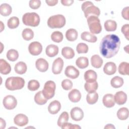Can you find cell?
<instances>
[{
	"label": "cell",
	"mask_w": 129,
	"mask_h": 129,
	"mask_svg": "<svg viewBox=\"0 0 129 129\" xmlns=\"http://www.w3.org/2000/svg\"><path fill=\"white\" fill-rule=\"evenodd\" d=\"M120 45V39L117 35H107L101 41L99 47L100 53L105 58H111L117 53Z\"/></svg>",
	"instance_id": "obj_1"
},
{
	"label": "cell",
	"mask_w": 129,
	"mask_h": 129,
	"mask_svg": "<svg viewBox=\"0 0 129 129\" xmlns=\"http://www.w3.org/2000/svg\"><path fill=\"white\" fill-rule=\"evenodd\" d=\"M25 80L19 77H11L7 79L5 82L6 88L11 91L20 90L25 85Z\"/></svg>",
	"instance_id": "obj_2"
},
{
	"label": "cell",
	"mask_w": 129,
	"mask_h": 129,
	"mask_svg": "<svg viewBox=\"0 0 129 129\" xmlns=\"http://www.w3.org/2000/svg\"><path fill=\"white\" fill-rule=\"evenodd\" d=\"M82 10L84 12L85 17L87 19L91 16L98 17L100 14L99 9L94 6L93 3L90 1H86L84 2L82 5Z\"/></svg>",
	"instance_id": "obj_3"
},
{
	"label": "cell",
	"mask_w": 129,
	"mask_h": 129,
	"mask_svg": "<svg viewBox=\"0 0 129 129\" xmlns=\"http://www.w3.org/2000/svg\"><path fill=\"white\" fill-rule=\"evenodd\" d=\"M66 18L62 15L58 14L50 16L47 22V25L52 29L61 28L66 24Z\"/></svg>",
	"instance_id": "obj_4"
},
{
	"label": "cell",
	"mask_w": 129,
	"mask_h": 129,
	"mask_svg": "<svg viewBox=\"0 0 129 129\" xmlns=\"http://www.w3.org/2000/svg\"><path fill=\"white\" fill-rule=\"evenodd\" d=\"M39 16L36 13H25L22 17V21L24 25L32 27H36L40 23Z\"/></svg>",
	"instance_id": "obj_5"
},
{
	"label": "cell",
	"mask_w": 129,
	"mask_h": 129,
	"mask_svg": "<svg viewBox=\"0 0 129 129\" xmlns=\"http://www.w3.org/2000/svg\"><path fill=\"white\" fill-rule=\"evenodd\" d=\"M87 23L92 34H99L102 31V26L100 24V20L98 17L94 16H91L87 19Z\"/></svg>",
	"instance_id": "obj_6"
},
{
	"label": "cell",
	"mask_w": 129,
	"mask_h": 129,
	"mask_svg": "<svg viewBox=\"0 0 129 129\" xmlns=\"http://www.w3.org/2000/svg\"><path fill=\"white\" fill-rule=\"evenodd\" d=\"M55 89V83L52 81H48L45 83L43 90L42 91L43 95L47 100L50 99L54 96Z\"/></svg>",
	"instance_id": "obj_7"
},
{
	"label": "cell",
	"mask_w": 129,
	"mask_h": 129,
	"mask_svg": "<svg viewBox=\"0 0 129 129\" xmlns=\"http://www.w3.org/2000/svg\"><path fill=\"white\" fill-rule=\"evenodd\" d=\"M3 103L6 109L8 110H12L16 107L17 105V101L14 96L9 95L4 97Z\"/></svg>",
	"instance_id": "obj_8"
},
{
	"label": "cell",
	"mask_w": 129,
	"mask_h": 129,
	"mask_svg": "<svg viewBox=\"0 0 129 129\" xmlns=\"http://www.w3.org/2000/svg\"><path fill=\"white\" fill-rule=\"evenodd\" d=\"M28 50L32 55H38L42 51V46L41 44L38 41H34L30 43L28 46Z\"/></svg>",
	"instance_id": "obj_9"
},
{
	"label": "cell",
	"mask_w": 129,
	"mask_h": 129,
	"mask_svg": "<svg viewBox=\"0 0 129 129\" xmlns=\"http://www.w3.org/2000/svg\"><path fill=\"white\" fill-rule=\"evenodd\" d=\"M63 61L60 57L56 58L53 62L52 66V72L55 75L59 74L63 67Z\"/></svg>",
	"instance_id": "obj_10"
},
{
	"label": "cell",
	"mask_w": 129,
	"mask_h": 129,
	"mask_svg": "<svg viewBox=\"0 0 129 129\" xmlns=\"http://www.w3.org/2000/svg\"><path fill=\"white\" fill-rule=\"evenodd\" d=\"M70 114L72 119L77 121L82 120L84 117L83 111L79 107L73 108L71 110Z\"/></svg>",
	"instance_id": "obj_11"
},
{
	"label": "cell",
	"mask_w": 129,
	"mask_h": 129,
	"mask_svg": "<svg viewBox=\"0 0 129 129\" xmlns=\"http://www.w3.org/2000/svg\"><path fill=\"white\" fill-rule=\"evenodd\" d=\"M65 75L71 79H75L77 78L79 75V71L73 66H68L64 71Z\"/></svg>",
	"instance_id": "obj_12"
},
{
	"label": "cell",
	"mask_w": 129,
	"mask_h": 129,
	"mask_svg": "<svg viewBox=\"0 0 129 129\" xmlns=\"http://www.w3.org/2000/svg\"><path fill=\"white\" fill-rule=\"evenodd\" d=\"M28 117L22 113L18 114L14 118V122L15 124L19 126H23L27 125L28 123Z\"/></svg>",
	"instance_id": "obj_13"
},
{
	"label": "cell",
	"mask_w": 129,
	"mask_h": 129,
	"mask_svg": "<svg viewBox=\"0 0 129 129\" xmlns=\"http://www.w3.org/2000/svg\"><path fill=\"white\" fill-rule=\"evenodd\" d=\"M36 69L41 72H45L47 71L49 64L47 60L43 58H39L35 61Z\"/></svg>",
	"instance_id": "obj_14"
},
{
	"label": "cell",
	"mask_w": 129,
	"mask_h": 129,
	"mask_svg": "<svg viewBox=\"0 0 129 129\" xmlns=\"http://www.w3.org/2000/svg\"><path fill=\"white\" fill-rule=\"evenodd\" d=\"M114 100L118 105H123L126 102L127 95L122 91H118L115 94L114 96Z\"/></svg>",
	"instance_id": "obj_15"
},
{
	"label": "cell",
	"mask_w": 129,
	"mask_h": 129,
	"mask_svg": "<svg viewBox=\"0 0 129 129\" xmlns=\"http://www.w3.org/2000/svg\"><path fill=\"white\" fill-rule=\"evenodd\" d=\"M116 66L113 62H106L103 67V72L108 75H112L115 73L116 71Z\"/></svg>",
	"instance_id": "obj_16"
},
{
	"label": "cell",
	"mask_w": 129,
	"mask_h": 129,
	"mask_svg": "<svg viewBox=\"0 0 129 129\" xmlns=\"http://www.w3.org/2000/svg\"><path fill=\"white\" fill-rule=\"evenodd\" d=\"M61 104L57 100H53L51 102L48 107V111L51 114H55L60 110Z\"/></svg>",
	"instance_id": "obj_17"
},
{
	"label": "cell",
	"mask_w": 129,
	"mask_h": 129,
	"mask_svg": "<svg viewBox=\"0 0 129 129\" xmlns=\"http://www.w3.org/2000/svg\"><path fill=\"white\" fill-rule=\"evenodd\" d=\"M102 102L103 105L107 108L113 107L115 105L114 96L111 94H105L103 97Z\"/></svg>",
	"instance_id": "obj_18"
},
{
	"label": "cell",
	"mask_w": 129,
	"mask_h": 129,
	"mask_svg": "<svg viewBox=\"0 0 129 129\" xmlns=\"http://www.w3.org/2000/svg\"><path fill=\"white\" fill-rule=\"evenodd\" d=\"M68 97L71 102L74 103L78 102L81 98V94L79 90L74 89L69 93Z\"/></svg>",
	"instance_id": "obj_19"
},
{
	"label": "cell",
	"mask_w": 129,
	"mask_h": 129,
	"mask_svg": "<svg viewBox=\"0 0 129 129\" xmlns=\"http://www.w3.org/2000/svg\"><path fill=\"white\" fill-rule=\"evenodd\" d=\"M84 79L86 82L92 83L96 81L97 78V73L92 70H89L84 73Z\"/></svg>",
	"instance_id": "obj_20"
},
{
	"label": "cell",
	"mask_w": 129,
	"mask_h": 129,
	"mask_svg": "<svg viewBox=\"0 0 129 129\" xmlns=\"http://www.w3.org/2000/svg\"><path fill=\"white\" fill-rule=\"evenodd\" d=\"M11 71L10 64L5 59H0V72L2 74L7 75Z\"/></svg>",
	"instance_id": "obj_21"
},
{
	"label": "cell",
	"mask_w": 129,
	"mask_h": 129,
	"mask_svg": "<svg viewBox=\"0 0 129 129\" xmlns=\"http://www.w3.org/2000/svg\"><path fill=\"white\" fill-rule=\"evenodd\" d=\"M58 47L57 45L54 44H49L47 46L45 49L46 55L50 57L56 56L58 53Z\"/></svg>",
	"instance_id": "obj_22"
},
{
	"label": "cell",
	"mask_w": 129,
	"mask_h": 129,
	"mask_svg": "<svg viewBox=\"0 0 129 129\" xmlns=\"http://www.w3.org/2000/svg\"><path fill=\"white\" fill-rule=\"evenodd\" d=\"M81 37L83 40L92 43L96 42L97 40V38L95 35L87 31L83 32L81 34Z\"/></svg>",
	"instance_id": "obj_23"
},
{
	"label": "cell",
	"mask_w": 129,
	"mask_h": 129,
	"mask_svg": "<svg viewBox=\"0 0 129 129\" xmlns=\"http://www.w3.org/2000/svg\"><path fill=\"white\" fill-rule=\"evenodd\" d=\"M102 58L97 54L93 55L91 58V62L92 67L95 68H100L103 64Z\"/></svg>",
	"instance_id": "obj_24"
},
{
	"label": "cell",
	"mask_w": 129,
	"mask_h": 129,
	"mask_svg": "<svg viewBox=\"0 0 129 129\" xmlns=\"http://www.w3.org/2000/svg\"><path fill=\"white\" fill-rule=\"evenodd\" d=\"M61 54L66 59H72L75 56V52L74 49L71 47L66 46L62 48Z\"/></svg>",
	"instance_id": "obj_25"
},
{
	"label": "cell",
	"mask_w": 129,
	"mask_h": 129,
	"mask_svg": "<svg viewBox=\"0 0 129 129\" xmlns=\"http://www.w3.org/2000/svg\"><path fill=\"white\" fill-rule=\"evenodd\" d=\"M27 69V67L26 64L23 61H19L17 62L14 67L15 71L16 73L20 75H22L25 74Z\"/></svg>",
	"instance_id": "obj_26"
},
{
	"label": "cell",
	"mask_w": 129,
	"mask_h": 129,
	"mask_svg": "<svg viewBox=\"0 0 129 129\" xmlns=\"http://www.w3.org/2000/svg\"><path fill=\"white\" fill-rule=\"evenodd\" d=\"M78 32L75 29H69L66 32V37L69 41H74L78 38Z\"/></svg>",
	"instance_id": "obj_27"
},
{
	"label": "cell",
	"mask_w": 129,
	"mask_h": 129,
	"mask_svg": "<svg viewBox=\"0 0 129 129\" xmlns=\"http://www.w3.org/2000/svg\"><path fill=\"white\" fill-rule=\"evenodd\" d=\"M12 11V8L11 6L7 3L2 4L0 6V14L3 16L6 17L10 15Z\"/></svg>",
	"instance_id": "obj_28"
},
{
	"label": "cell",
	"mask_w": 129,
	"mask_h": 129,
	"mask_svg": "<svg viewBox=\"0 0 129 129\" xmlns=\"http://www.w3.org/2000/svg\"><path fill=\"white\" fill-rule=\"evenodd\" d=\"M76 64L77 66L81 69L86 68L89 65L88 58L86 57H79L76 60Z\"/></svg>",
	"instance_id": "obj_29"
},
{
	"label": "cell",
	"mask_w": 129,
	"mask_h": 129,
	"mask_svg": "<svg viewBox=\"0 0 129 129\" xmlns=\"http://www.w3.org/2000/svg\"><path fill=\"white\" fill-rule=\"evenodd\" d=\"M34 101L38 105H42L47 102V99L43 95L42 91H40L35 94L34 96Z\"/></svg>",
	"instance_id": "obj_30"
},
{
	"label": "cell",
	"mask_w": 129,
	"mask_h": 129,
	"mask_svg": "<svg viewBox=\"0 0 129 129\" xmlns=\"http://www.w3.org/2000/svg\"><path fill=\"white\" fill-rule=\"evenodd\" d=\"M104 26L105 30L107 31H114L117 28V23L115 21L108 20L105 22Z\"/></svg>",
	"instance_id": "obj_31"
},
{
	"label": "cell",
	"mask_w": 129,
	"mask_h": 129,
	"mask_svg": "<svg viewBox=\"0 0 129 129\" xmlns=\"http://www.w3.org/2000/svg\"><path fill=\"white\" fill-rule=\"evenodd\" d=\"M123 79L119 76L114 77L110 81L111 86L114 88H118L121 87L123 85Z\"/></svg>",
	"instance_id": "obj_32"
},
{
	"label": "cell",
	"mask_w": 129,
	"mask_h": 129,
	"mask_svg": "<svg viewBox=\"0 0 129 129\" xmlns=\"http://www.w3.org/2000/svg\"><path fill=\"white\" fill-rule=\"evenodd\" d=\"M98 97V94L96 91L89 92L87 95L86 101L89 104H94L97 102Z\"/></svg>",
	"instance_id": "obj_33"
},
{
	"label": "cell",
	"mask_w": 129,
	"mask_h": 129,
	"mask_svg": "<svg viewBox=\"0 0 129 129\" xmlns=\"http://www.w3.org/2000/svg\"><path fill=\"white\" fill-rule=\"evenodd\" d=\"M129 111L126 107H122L119 109L117 112V116L118 118L121 120L126 119L128 117Z\"/></svg>",
	"instance_id": "obj_34"
},
{
	"label": "cell",
	"mask_w": 129,
	"mask_h": 129,
	"mask_svg": "<svg viewBox=\"0 0 129 129\" xmlns=\"http://www.w3.org/2000/svg\"><path fill=\"white\" fill-rule=\"evenodd\" d=\"M118 73L122 75H128L129 74V63L127 62H122L118 66Z\"/></svg>",
	"instance_id": "obj_35"
},
{
	"label": "cell",
	"mask_w": 129,
	"mask_h": 129,
	"mask_svg": "<svg viewBox=\"0 0 129 129\" xmlns=\"http://www.w3.org/2000/svg\"><path fill=\"white\" fill-rule=\"evenodd\" d=\"M19 57V53L17 50L14 49H11L8 51L7 53V59L11 61H16Z\"/></svg>",
	"instance_id": "obj_36"
},
{
	"label": "cell",
	"mask_w": 129,
	"mask_h": 129,
	"mask_svg": "<svg viewBox=\"0 0 129 129\" xmlns=\"http://www.w3.org/2000/svg\"><path fill=\"white\" fill-rule=\"evenodd\" d=\"M98 87V83L96 81H95L92 83L86 82V83L84 85L85 89L88 93L96 91V90H97Z\"/></svg>",
	"instance_id": "obj_37"
},
{
	"label": "cell",
	"mask_w": 129,
	"mask_h": 129,
	"mask_svg": "<svg viewBox=\"0 0 129 129\" xmlns=\"http://www.w3.org/2000/svg\"><path fill=\"white\" fill-rule=\"evenodd\" d=\"M19 25V19L17 17H11L7 22L8 27L10 29H15Z\"/></svg>",
	"instance_id": "obj_38"
},
{
	"label": "cell",
	"mask_w": 129,
	"mask_h": 129,
	"mask_svg": "<svg viewBox=\"0 0 129 129\" xmlns=\"http://www.w3.org/2000/svg\"><path fill=\"white\" fill-rule=\"evenodd\" d=\"M22 36L25 40L29 41L33 38L34 32L30 28H25L22 31Z\"/></svg>",
	"instance_id": "obj_39"
},
{
	"label": "cell",
	"mask_w": 129,
	"mask_h": 129,
	"mask_svg": "<svg viewBox=\"0 0 129 129\" xmlns=\"http://www.w3.org/2000/svg\"><path fill=\"white\" fill-rule=\"evenodd\" d=\"M69 119V113L67 111H63L59 115V117L57 120V125L59 127L61 126L66 122H67Z\"/></svg>",
	"instance_id": "obj_40"
},
{
	"label": "cell",
	"mask_w": 129,
	"mask_h": 129,
	"mask_svg": "<svg viewBox=\"0 0 129 129\" xmlns=\"http://www.w3.org/2000/svg\"><path fill=\"white\" fill-rule=\"evenodd\" d=\"M63 34L62 33L58 31H55L52 33L51 34V40L56 43H59L63 40Z\"/></svg>",
	"instance_id": "obj_41"
},
{
	"label": "cell",
	"mask_w": 129,
	"mask_h": 129,
	"mask_svg": "<svg viewBox=\"0 0 129 129\" xmlns=\"http://www.w3.org/2000/svg\"><path fill=\"white\" fill-rule=\"evenodd\" d=\"M40 84L39 82L35 80H31L28 83V89L32 91H34L39 89Z\"/></svg>",
	"instance_id": "obj_42"
},
{
	"label": "cell",
	"mask_w": 129,
	"mask_h": 129,
	"mask_svg": "<svg viewBox=\"0 0 129 129\" xmlns=\"http://www.w3.org/2000/svg\"><path fill=\"white\" fill-rule=\"evenodd\" d=\"M76 50L78 53H86L88 51V46L84 43H79L76 47Z\"/></svg>",
	"instance_id": "obj_43"
},
{
	"label": "cell",
	"mask_w": 129,
	"mask_h": 129,
	"mask_svg": "<svg viewBox=\"0 0 129 129\" xmlns=\"http://www.w3.org/2000/svg\"><path fill=\"white\" fill-rule=\"evenodd\" d=\"M73 82L69 79H64L61 82V87L65 90H69L73 87Z\"/></svg>",
	"instance_id": "obj_44"
},
{
	"label": "cell",
	"mask_w": 129,
	"mask_h": 129,
	"mask_svg": "<svg viewBox=\"0 0 129 129\" xmlns=\"http://www.w3.org/2000/svg\"><path fill=\"white\" fill-rule=\"evenodd\" d=\"M29 7L32 9H37L41 6V1L39 0H31L29 3Z\"/></svg>",
	"instance_id": "obj_45"
},
{
	"label": "cell",
	"mask_w": 129,
	"mask_h": 129,
	"mask_svg": "<svg viewBox=\"0 0 129 129\" xmlns=\"http://www.w3.org/2000/svg\"><path fill=\"white\" fill-rule=\"evenodd\" d=\"M61 128L62 129H65V128H68V129H79V128H81V127L79 125L77 124H73L71 123H68L66 122L64 123L62 126H61Z\"/></svg>",
	"instance_id": "obj_46"
},
{
	"label": "cell",
	"mask_w": 129,
	"mask_h": 129,
	"mask_svg": "<svg viewBox=\"0 0 129 129\" xmlns=\"http://www.w3.org/2000/svg\"><path fill=\"white\" fill-rule=\"evenodd\" d=\"M128 31H129V25L128 24H124L121 28V32L125 37L127 40H128Z\"/></svg>",
	"instance_id": "obj_47"
},
{
	"label": "cell",
	"mask_w": 129,
	"mask_h": 129,
	"mask_svg": "<svg viewBox=\"0 0 129 129\" xmlns=\"http://www.w3.org/2000/svg\"><path fill=\"white\" fill-rule=\"evenodd\" d=\"M128 11H129V7H126L124 8L121 12L122 17L125 20H128Z\"/></svg>",
	"instance_id": "obj_48"
},
{
	"label": "cell",
	"mask_w": 129,
	"mask_h": 129,
	"mask_svg": "<svg viewBox=\"0 0 129 129\" xmlns=\"http://www.w3.org/2000/svg\"><path fill=\"white\" fill-rule=\"evenodd\" d=\"M61 3L62 5L65 6H71L73 3V0H61Z\"/></svg>",
	"instance_id": "obj_49"
},
{
	"label": "cell",
	"mask_w": 129,
	"mask_h": 129,
	"mask_svg": "<svg viewBox=\"0 0 129 129\" xmlns=\"http://www.w3.org/2000/svg\"><path fill=\"white\" fill-rule=\"evenodd\" d=\"M45 2L48 6H54L58 3V0H46Z\"/></svg>",
	"instance_id": "obj_50"
},
{
	"label": "cell",
	"mask_w": 129,
	"mask_h": 129,
	"mask_svg": "<svg viewBox=\"0 0 129 129\" xmlns=\"http://www.w3.org/2000/svg\"><path fill=\"white\" fill-rule=\"evenodd\" d=\"M0 120H1V128L2 129L5 128V127H6V123L5 120H4L2 118H1Z\"/></svg>",
	"instance_id": "obj_51"
},
{
	"label": "cell",
	"mask_w": 129,
	"mask_h": 129,
	"mask_svg": "<svg viewBox=\"0 0 129 129\" xmlns=\"http://www.w3.org/2000/svg\"><path fill=\"white\" fill-rule=\"evenodd\" d=\"M114 126L112 124H107L106 125V126H104V128H113L115 129Z\"/></svg>",
	"instance_id": "obj_52"
}]
</instances>
